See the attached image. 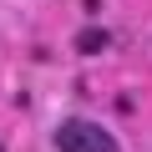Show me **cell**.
Returning a JSON list of instances; mask_svg holds the SVG:
<instances>
[{"label": "cell", "mask_w": 152, "mask_h": 152, "mask_svg": "<svg viewBox=\"0 0 152 152\" xmlns=\"http://www.w3.org/2000/svg\"><path fill=\"white\" fill-rule=\"evenodd\" d=\"M0 152H5V147H0Z\"/></svg>", "instance_id": "2"}, {"label": "cell", "mask_w": 152, "mask_h": 152, "mask_svg": "<svg viewBox=\"0 0 152 152\" xmlns=\"http://www.w3.org/2000/svg\"><path fill=\"white\" fill-rule=\"evenodd\" d=\"M56 147L61 152H117V137L96 122H81V117H71L56 127Z\"/></svg>", "instance_id": "1"}]
</instances>
